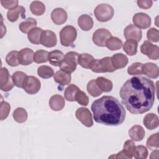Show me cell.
I'll return each mask as SVG.
<instances>
[{
	"label": "cell",
	"mask_w": 159,
	"mask_h": 159,
	"mask_svg": "<svg viewBox=\"0 0 159 159\" xmlns=\"http://www.w3.org/2000/svg\"><path fill=\"white\" fill-rule=\"evenodd\" d=\"M155 95L154 83L142 76L129 79L120 89L122 104L133 114H141L150 110L154 104Z\"/></svg>",
	"instance_id": "obj_1"
},
{
	"label": "cell",
	"mask_w": 159,
	"mask_h": 159,
	"mask_svg": "<svg viewBox=\"0 0 159 159\" xmlns=\"http://www.w3.org/2000/svg\"><path fill=\"white\" fill-rule=\"evenodd\" d=\"M93 117L97 123L116 126L122 124L125 118V110L114 97L104 96L95 100L91 105Z\"/></svg>",
	"instance_id": "obj_2"
},
{
	"label": "cell",
	"mask_w": 159,
	"mask_h": 159,
	"mask_svg": "<svg viewBox=\"0 0 159 159\" xmlns=\"http://www.w3.org/2000/svg\"><path fill=\"white\" fill-rule=\"evenodd\" d=\"M78 55L79 54L76 52L66 53L59 66L60 70L70 74L75 71L78 65Z\"/></svg>",
	"instance_id": "obj_3"
},
{
	"label": "cell",
	"mask_w": 159,
	"mask_h": 159,
	"mask_svg": "<svg viewBox=\"0 0 159 159\" xmlns=\"http://www.w3.org/2000/svg\"><path fill=\"white\" fill-rule=\"evenodd\" d=\"M114 9L108 4H101L96 6L94 14L96 19L99 22H107L111 20L114 16Z\"/></svg>",
	"instance_id": "obj_4"
},
{
	"label": "cell",
	"mask_w": 159,
	"mask_h": 159,
	"mask_svg": "<svg viewBox=\"0 0 159 159\" xmlns=\"http://www.w3.org/2000/svg\"><path fill=\"white\" fill-rule=\"evenodd\" d=\"M94 73L113 72L116 70L111 62V57H104L102 59H95L90 68Z\"/></svg>",
	"instance_id": "obj_5"
},
{
	"label": "cell",
	"mask_w": 159,
	"mask_h": 159,
	"mask_svg": "<svg viewBox=\"0 0 159 159\" xmlns=\"http://www.w3.org/2000/svg\"><path fill=\"white\" fill-rule=\"evenodd\" d=\"M77 36V31L72 25H66L60 32V43L62 45L69 47L75 42Z\"/></svg>",
	"instance_id": "obj_6"
},
{
	"label": "cell",
	"mask_w": 159,
	"mask_h": 159,
	"mask_svg": "<svg viewBox=\"0 0 159 159\" xmlns=\"http://www.w3.org/2000/svg\"><path fill=\"white\" fill-rule=\"evenodd\" d=\"M41 88L40 80L34 76H27L23 85L24 90L29 94L37 93Z\"/></svg>",
	"instance_id": "obj_7"
},
{
	"label": "cell",
	"mask_w": 159,
	"mask_h": 159,
	"mask_svg": "<svg viewBox=\"0 0 159 159\" xmlns=\"http://www.w3.org/2000/svg\"><path fill=\"white\" fill-rule=\"evenodd\" d=\"M140 52L149 58L157 60L159 58V47L148 40L144 41L140 47Z\"/></svg>",
	"instance_id": "obj_8"
},
{
	"label": "cell",
	"mask_w": 159,
	"mask_h": 159,
	"mask_svg": "<svg viewBox=\"0 0 159 159\" xmlns=\"http://www.w3.org/2000/svg\"><path fill=\"white\" fill-rule=\"evenodd\" d=\"M111 36V33L107 29H98L93 33V42L97 46L104 47L107 40Z\"/></svg>",
	"instance_id": "obj_9"
},
{
	"label": "cell",
	"mask_w": 159,
	"mask_h": 159,
	"mask_svg": "<svg viewBox=\"0 0 159 159\" xmlns=\"http://www.w3.org/2000/svg\"><path fill=\"white\" fill-rule=\"evenodd\" d=\"M12 77L6 68H1L0 70V88L3 91H11L14 87Z\"/></svg>",
	"instance_id": "obj_10"
},
{
	"label": "cell",
	"mask_w": 159,
	"mask_h": 159,
	"mask_svg": "<svg viewBox=\"0 0 159 159\" xmlns=\"http://www.w3.org/2000/svg\"><path fill=\"white\" fill-rule=\"evenodd\" d=\"M76 117L84 125L90 127L93 125V120L91 112L88 108L80 107L76 111Z\"/></svg>",
	"instance_id": "obj_11"
},
{
	"label": "cell",
	"mask_w": 159,
	"mask_h": 159,
	"mask_svg": "<svg viewBox=\"0 0 159 159\" xmlns=\"http://www.w3.org/2000/svg\"><path fill=\"white\" fill-rule=\"evenodd\" d=\"M134 25L140 29H147L151 25V18L145 13L139 12L135 14L132 17Z\"/></svg>",
	"instance_id": "obj_12"
},
{
	"label": "cell",
	"mask_w": 159,
	"mask_h": 159,
	"mask_svg": "<svg viewBox=\"0 0 159 159\" xmlns=\"http://www.w3.org/2000/svg\"><path fill=\"white\" fill-rule=\"evenodd\" d=\"M124 34L127 40H134L137 42H140L142 37V30L133 24H130L125 28Z\"/></svg>",
	"instance_id": "obj_13"
},
{
	"label": "cell",
	"mask_w": 159,
	"mask_h": 159,
	"mask_svg": "<svg viewBox=\"0 0 159 159\" xmlns=\"http://www.w3.org/2000/svg\"><path fill=\"white\" fill-rule=\"evenodd\" d=\"M57 43V39L55 34L49 30H43L42 36L40 43L43 46L51 48L55 47Z\"/></svg>",
	"instance_id": "obj_14"
},
{
	"label": "cell",
	"mask_w": 159,
	"mask_h": 159,
	"mask_svg": "<svg viewBox=\"0 0 159 159\" xmlns=\"http://www.w3.org/2000/svg\"><path fill=\"white\" fill-rule=\"evenodd\" d=\"M34 51L29 48H25L20 50L18 53L19 63L22 65H29L34 61Z\"/></svg>",
	"instance_id": "obj_15"
},
{
	"label": "cell",
	"mask_w": 159,
	"mask_h": 159,
	"mask_svg": "<svg viewBox=\"0 0 159 159\" xmlns=\"http://www.w3.org/2000/svg\"><path fill=\"white\" fill-rule=\"evenodd\" d=\"M68 18L66 11L61 7H57L53 9L51 13V19L56 25L64 24Z\"/></svg>",
	"instance_id": "obj_16"
},
{
	"label": "cell",
	"mask_w": 159,
	"mask_h": 159,
	"mask_svg": "<svg viewBox=\"0 0 159 159\" xmlns=\"http://www.w3.org/2000/svg\"><path fill=\"white\" fill-rule=\"evenodd\" d=\"M111 58L112 64L116 70L123 68L128 63V58L127 56L122 53H116L113 55Z\"/></svg>",
	"instance_id": "obj_17"
},
{
	"label": "cell",
	"mask_w": 159,
	"mask_h": 159,
	"mask_svg": "<svg viewBox=\"0 0 159 159\" xmlns=\"http://www.w3.org/2000/svg\"><path fill=\"white\" fill-rule=\"evenodd\" d=\"M25 9L22 6H17V7L9 9L7 13V19L12 22L16 21L19 17L24 18L25 17Z\"/></svg>",
	"instance_id": "obj_18"
},
{
	"label": "cell",
	"mask_w": 159,
	"mask_h": 159,
	"mask_svg": "<svg viewBox=\"0 0 159 159\" xmlns=\"http://www.w3.org/2000/svg\"><path fill=\"white\" fill-rule=\"evenodd\" d=\"M142 73L149 78L156 79L159 75V68L155 63L151 62L147 63L143 65Z\"/></svg>",
	"instance_id": "obj_19"
},
{
	"label": "cell",
	"mask_w": 159,
	"mask_h": 159,
	"mask_svg": "<svg viewBox=\"0 0 159 159\" xmlns=\"http://www.w3.org/2000/svg\"><path fill=\"white\" fill-rule=\"evenodd\" d=\"M143 123L147 129L153 130L158 127L159 125V118L157 114L149 113L144 117Z\"/></svg>",
	"instance_id": "obj_20"
},
{
	"label": "cell",
	"mask_w": 159,
	"mask_h": 159,
	"mask_svg": "<svg viewBox=\"0 0 159 159\" xmlns=\"http://www.w3.org/2000/svg\"><path fill=\"white\" fill-rule=\"evenodd\" d=\"M64 98L60 94L53 95L49 99V106L55 111H61L65 106Z\"/></svg>",
	"instance_id": "obj_21"
},
{
	"label": "cell",
	"mask_w": 159,
	"mask_h": 159,
	"mask_svg": "<svg viewBox=\"0 0 159 159\" xmlns=\"http://www.w3.org/2000/svg\"><path fill=\"white\" fill-rule=\"evenodd\" d=\"M145 130L141 125H135L129 130V137L134 141H141L145 137Z\"/></svg>",
	"instance_id": "obj_22"
},
{
	"label": "cell",
	"mask_w": 159,
	"mask_h": 159,
	"mask_svg": "<svg viewBox=\"0 0 159 159\" xmlns=\"http://www.w3.org/2000/svg\"><path fill=\"white\" fill-rule=\"evenodd\" d=\"M64 56L65 55L61 51L55 50L49 52L48 61L51 65L55 66H59L64 58Z\"/></svg>",
	"instance_id": "obj_23"
},
{
	"label": "cell",
	"mask_w": 159,
	"mask_h": 159,
	"mask_svg": "<svg viewBox=\"0 0 159 159\" xmlns=\"http://www.w3.org/2000/svg\"><path fill=\"white\" fill-rule=\"evenodd\" d=\"M93 20L92 17L87 14L80 16L78 19V24L79 27L84 31H88L93 27Z\"/></svg>",
	"instance_id": "obj_24"
},
{
	"label": "cell",
	"mask_w": 159,
	"mask_h": 159,
	"mask_svg": "<svg viewBox=\"0 0 159 159\" xmlns=\"http://www.w3.org/2000/svg\"><path fill=\"white\" fill-rule=\"evenodd\" d=\"M53 80L56 83L62 86H65L70 84L71 77L70 73H67L60 70L54 74Z\"/></svg>",
	"instance_id": "obj_25"
},
{
	"label": "cell",
	"mask_w": 159,
	"mask_h": 159,
	"mask_svg": "<svg viewBox=\"0 0 159 159\" xmlns=\"http://www.w3.org/2000/svg\"><path fill=\"white\" fill-rule=\"evenodd\" d=\"M94 60L95 59L94 58L93 56H92L91 54L83 53L79 54L78 57V63H79L81 67L89 69L91 68Z\"/></svg>",
	"instance_id": "obj_26"
},
{
	"label": "cell",
	"mask_w": 159,
	"mask_h": 159,
	"mask_svg": "<svg viewBox=\"0 0 159 159\" xmlns=\"http://www.w3.org/2000/svg\"><path fill=\"white\" fill-rule=\"evenodd\" d=\"M43 30L40 27H34L28 33L27 37L29 40L34 44L38 45L40 43L41 36L43 32Z\"/></svg>",
	"instance_id": "obj_27"
},
{
	"label": "cell",
	"mask_w": 159,
	"mask_h": 159,
	"mask_svg": "<svg viewBox=\"0 0 159 159\" xmlns=\"http://www.w3.org/2000/svg\"><path fill=\"white\" fill-rule=\"evenodd\" d=\"M37 20L32 18V17H29L27 19H25L24 21L20 23L19 25V28L20 30L24 33L27 34L29 33V32L33 28L35 27L37 25Z\"/></svg>",
	"instance_id": "obj_28"
},
{
	"label": "cell",
	"mask_w": 159,
	"mask_h": 159,
	"mask_svg": "<svg viewBox=\"0 0 159 159\" xmlns=\"http://www.w3.org/2000/svg\"><path fill=\"white\" fill-rule=\"evenodd\" d=\"M137 42L134 40H127L123 45L124 51L129 56H133L137 53Z\"/></svg>",
	"instance_id": "obj_29"
},
{
	"label": "cell",
	"mask_w": 159,
	"mask_h": 159,
	"mask_svg": "<svg viewBox=\"0 0 159 159\" xmlns=\"http://www.w3.org/2000/svg\"><path fill=\"white\" fill-rule=\"evenodd\" d=\"M95 80L97 85L102 92H109L112 89V83L109 80L104 77H98Z\"/></svg>",
	"instance_id": "obj_30"
},
{
	"label": "cell",
	"mask_w": 159,
	"mask_h": 159,
	"mask_svg": "<svg viewBox=\"0 0 159 159\" xmlns=\"http://www.w3.org/2000/svg\"><path fill=\"white\" fill-rule=\"evenodd\" d=\"M79 89V88L75 84H71L69 85L65 89L64 92V96L65 99L68 101H76V95Z\"/></svg>",
	"instance_id": "obj_31"
},
{
	"label": "cell",
	"mask_w": 159,
	"mask_h": 159,
	"mask_svg": "<svg viewBox=\"0 0 159 159\" xmlns=\"http://www.w3.org/2000/svg\"><path fill=\"white\" fill-rule=\"evenodd\" d=\"M122 42L120 39L116 37L112 36H111L107 40L105 45V46H106V47L110 50H119L122 48Z\"/></svg>",
	"instance_id": "obj_32"
},
{
	"label": "cell",
	"mask_w": 159,
	"mask_h": 159,
	"mask_svg": "<svg viewBox=\"0 0 159 159\" xmlns=\"http://www.w3.org/2000/svg\"><path fill=\"white\" fill-rule=\"evenodd\" d=\"M27 75L22 71H16L12 74V79L14 84L18 88H23V85L25 81Z\"/></svg>",
	"instance_id": "obj_33"
},
{
	"label": "cell",
	"mask_w": 159,
	"mask_h": 159,
	"mask_svg": "<svg viewBox=\"0 0 159 159\" xmlns=\"http://www.w3.org/2000/svg\"><path fill=\"white\" fill-rule=\"evenodd\" d=\"M30 9L33 14L35 16H42L45 11V6L43 2L35 1L30 4Z\"/></svg>",
	"instance_id": "obj_34"
},
{
	"label": "cell",
	"mask_w": 159,
	"mask_h": 159,
	"mask_svg": "<svg viewBox=\"0 0 159 159\" xmlns=\"http://www.w3.org/2000/svg\"><path fill=\"white\" fill-rule=\"evenodd\" d=\"M13 117L16 122L23 123L27 119V112L25 109L17 107L13 112Z\"/></svg>",
	"instance_id": "obj_35"
},
{
	"label": "cell",
	"mask_w": 159,
	"mask_h": 159,
	"mask_svg": "<svg viewBox=\"0 0 159 159\" xmlns=\"http://www.w3.org/2000/svg\"><path fill=\"white\" fill-rule=\"evenodd\" d=\"M37 74L40 77L47 79L54 75V71L51 67L47 65H42L38 68Z\"/></svg>",
	"instance_id": "obj_36"
},
{
	"label": "cell",
	"mask_w": 159,
	"mask_h": 159,
	"mask_svg": "<svg viewBox=\"0 0 159 159\" xmlns=\"http://www.w3.org/2000/svg\"><path fill=\"white\" fill-rule=\"evenodd\" d=\"M87 91L88 93L93 97H98L102 93V91L97 85L95 80H91L88 82L87 84Z\"/></svg>",
	"instance_id": "obj_37"
},
{
	"label": "cell",
	"mask_w": 159,
	"mask_h": 159,
	"mask_svg": "<svg viewBox=\"0 0 159 159\" xmlns=\"http://www.w3.org/2000/svg\"><path fill=\"white\" fill-rule=\"evenodd\" d=\"M19 52L16 50L11 51L7 53L6 57V61L11 66H17L19 64L18 59Z\"/></svg>",
	"instance_id": "obj_38"
},
{
	"label": "cell",
	"mask_w": 159,
	"mask_h": 159,
	"mask_svg": "<svg viewBox=\"0 0 159 159\" xmlns=\"http://www.w3.org/2000/svg\"><path fill=\"white\" fill-rule=\"evenodd\" d=\"M49 52L44 50H39L34 53V61L36 63H46L48 61Z\"/></svg>",
	"instance_id": "obj_39"
},
{
	"label": "cell",
	"mask_w": 159,
	"mask_h": 159,
	"mask_svg": "<svg viewBox=\"0 0 159 159\" xmlns=\"http://www.w3.org/2000/svg\"><path fill=\"white\" fill-rule=\"evenodd\" d=\"M159 134L157 132L156 134H153L151 135L147 140V147L150 150H154L158 148L159 147V142H158V137Z\"/></svg>",
	"instance_id": "obj_40"
},
{
	"label": "cell",
	"mask_w": 159,
	"mask_h": 159,
	"mask_svg": "<svg viewBox=\"0 0 159 159\" xmlns=\"http://www.w3.org/2000/svg\"><path fill=\"white\" fill-rule=\"evenodd\" d=\"M123 150L125 152L129 158H132L135 150V145L134 142L131 140H127L124 144Z\"/></svg>",
	"instance_id": "obj_41"
},
{
	"label": "cell",
	"mask_w": 159,
	"mask_h": 159,
	"mask_svg": "<svg viewBox=\"0 0 159 159\" xmlns=\"http://www.w3.org/2000/svg\"><path fill=\"white\" fill-rule=\"evenodd\" d=\"M143 65L140 62H135L132 63L127 68V73L130 75H137L142 74Z\"/></svg>",
	"instance_id": "obj_42"
},
{
	"label": "cell",
	"mask_w": 159,
	"mask_h": 159,
	"mask_svg": "<svg viewBox=\"0 0 159 159\" xmlns=\"http://www.w3.org/2000/svg\"><path fill=\"white\" fill-rule=\"evenodd\" d=\"M148 156V150L143 145H137L135 147V150L134 157L137 159H146Z\"/></svg>",
	"instance_id": "obj_43"
},
{
	"label": "cell",
	"mask_w": 159,
	"mask_h": 159,
	"mask_svg": "<svg viewBox=\"0 0 159 159\" xmlns=\"http://www.w3.org/2000/svg\"><path fill=\"white\" fill-rule=\"evenodd\" d=\"M0 112H1V120H3L9 116L11 106L10 104L5 101H1L0 104Z\"/></svg>",
	"instance_id": "obj_44"
},
{
	"label": "cell",
	"mask_w": 159,
	"mask_h": 159,
	"mask_svg": "<svg viewBox=\"0 0 159 159\" xmlns=\"http://www.w3.org/2000/svg\"><path fill=\"white\" fill-rule=\"evenodd\" d=\"M76 101L82 106H87L89 102V98L84 92L79 89L76 95Z\"/></svg>",
	"instance_id": "obj_45"
},
{
	"label": "cell",
	"mask_w": 159,
	"mask_h": 159,
	"mask_svg": "<svg viewBox=\"0 0 159 159\" xmlns=\"http://www.w3.org/2000/svg\"><path fill=\"white\" fill-rule=\"evenodd\" d=\"M148 40L153 42H158L159 40V32L157 29L150 28L147 33Z\"/></svg>",
	"instance_id": "obj_46"
},
{
	"label": "cell",
	"mask_w": 159,
	"mask_h": 159,
	"mask_svg": "<svg viewBox=\"0 0 159 159\" xmlns=\"http://www.w3.org/2000/svg\"><path fill=\"white\" fill-rule=\"evenodd\" d=\"M18 1L12 0V1H1V4L3 7L5 9H11L17 6Z\"/></svg>",
	"instance_id": "obj_47"
},
{
	"label": "cell",
	"mask_w": 159,
	"mask_h": 159,
	"mask_svg": "<svg viewBox=\"0 0 159 159\" xmlns=\"http://www.w3.org/2000/svg\"><path fill=\"white\" fill-rule=\"evenodd\" d=\"M137 3L140 8L147 9L152 7L153 1L151 0H139L137 1Z\"/></svg>",
	"instance_id": "obj_48"
},
{
	"label": "cell",
	"mask_w": 159,
	"mask_h": 159,
	"mask_svg": "<svg viewBox=\"0 0 159 159\" xmlns=\"http://www.w3.org/2000/svg\"><path fill=\"white\" fill-rule=\"evenodd\" d=\"M129 158V157L127 155V154L125 153V152L124 150H122L120 152H119L118 153H117L116 155H112L111 157H109V158Z\"/></svg>",
	"instance_id": "obj_49"
}]
</instances>
